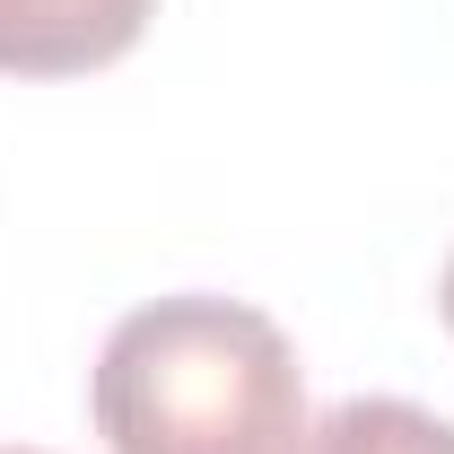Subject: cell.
I'll return each instance as SVG.
<instances>
[{
  "label": "cell",
  "mask_w": 454,
  "mask_h": 454,
  "mask_svg": "<svg viewBox=\"0 0 454 454\" xmlns=\"http://www.w3.org/2000/svg\"><path fill=\"white\" fill-rule=\"evenodd\" d=\"M88 411L114 454H297L306 367L262 306L184 288L106 333Z\"/></svg>",
  "instance_id": "cell-1"
},
{
  "label": "cell",
  "mask_w": 454,
  "mask_h": 454,
  "mask_svg": "<svg viewBox=\"0 0 454 454\" xmlns=\"http://www.w3.org/2000/svg\"><path fill=\"white\" fill-rule=\"evenodd\" d=\"M158 0H0V70L9 79H79L140 44Z\"/></svg>",
  "instance_id": "cell-2"
},
{
  "label": "cell",
  "mask_w": 454,
  "mask_h": 454,
  "mask_svg": "<svg viewBox=\"0 0 454 454\" xmlns=\"http://www.w3.org/2000/svg\"><path fill=\"white\" fill-rule=\"evenodd\" d=\"M297 454H454V419H437L402 394H358L340 411H324L297 437Z\"/></svg>",
  "instance_id": "cell-3"
},
{
  "label": "cell",
  "mask_w": 454,
  "mask_h": 454,
  "mask_svg": "<svg viewBox=\"0 0 454 454\" xmlns=\"http://www.w3.org/2000/svg\"><path fill=\"white\" fill-rule=\"evenodd\" d=\"M437 315H446V333H454V254H446V280H437Z\"/></svg>",
  "instance_id": "cell-4"
},
{
  "label": "cell",
  "mask_w": 454,
  "mask_h": 454,
  "mask_svg": "<svg viewBox=\"0 0 454 454\" xmlns=\"http://www.w3.org/2000/svg\"><path fill=\"white\" fill-rule=\"evenodd\" d=\"M0 454H35V446H0Z\"/></svg>",
  "instance_id": "cell-5"
}]
</instances>
